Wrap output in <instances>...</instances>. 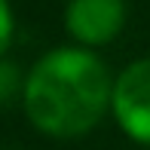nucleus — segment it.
<instances>
[{"label":"nucleus","instance_id":"f257e3e1","mask_svg":"<svg viewBox=\"0 0 150 150\" xmlns=\"http://www.w3.org/2000/svg\"><path fill=\"white\" fill-rule=\"evenodd\" d=\"M113 80L104 61L83 46L46 52L25 80V110L43 135L80 138L107 113Z\"/></svg>","mask_w":150,"mask_h":150},{"label":"nucleus","instance_id":"f03ea898","mask_svg":"<svg viewBox=\"0 0 150 150\" xmlns=\"http://www.w3.org/2000/svg\"><path fill=\"white\" fill-rule=\"evenodd\" d=\"M113 120L138 144H150V58H138L113 80Z\"/></svg>","mask_w":150,"mask_h":150},{"label":"nucleus","instance_id":"7ed1b4c3","mask_svg":"<svg viewBox=\"0 0 150 150\" xmlns=\"http://www.w3.org/2000/svg\"><path fill=\"white\" fill-rule=\"evenodd\" d=\"M126 25V0H71L64 28L83 46H104Z\"/></svg>","mask_w":150,"mask_h":150},{"label":"nucleus","instance_id":"20e7f679","mask_svg":"<svg viewBox=\"0 0 150 150\" xmlns=\"http://www.w3.org/2000/svg\"><path fill=\"white\" fill-rule=\"evenodd\" d=\"M12 31H16V22H12L9 0H0V55L9 49V43H12Z\"/></svg>","mask_w":150,"mask_h":150}]
</instances>
